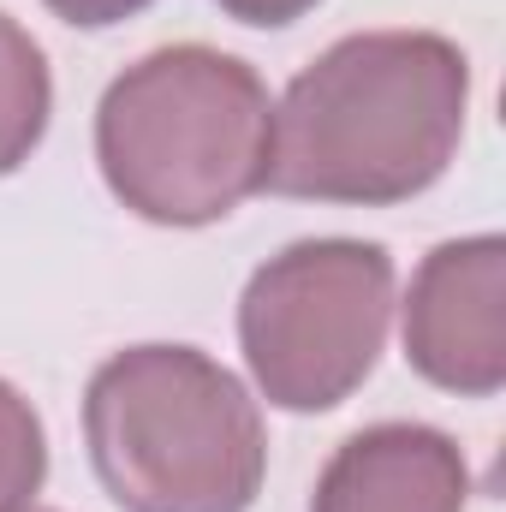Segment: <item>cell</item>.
<instances>
[{"mask_svg":"<svg viewBox=\"0 0 506 512\" xmlns=\"http://www.w3.org/2000/svg\"><path fill=\"white\" fill-rule=\"evenodd\" d=\"M471 60L435 30H358L322 48L274 102L262 191L340 209L423 197L459 155Z\"/></svg>","mask_w":506,"mask_h":512,"instance_id":"obj_1","label":"cell"},{"mask_svg":"<svg viewBox=\"0 0 506 512\" xmlns=\"http://www.w3.org/2000/svg\"><path fill=\"white\" fill-rule=\"evenodd\" d=\"M274 102L251 60L173 42L102 90L96 167L149 227H215L268 179Z\"/></svg>","mask_w":506,"mask_h":512,"instance_id":"obj_2","label":"cell"},{"mask_svg":"<svg viewBox=\"0 0 506 512\" xmlns=\"http://www.w3.org/2000/svg\"><path fill=\"white\" fill-rule=\"evenodd\" d=\"M90 465L120 512H251L268 429L251 387L197 346H126L84 387Z\"/></svg>","mask_w":506,"mask_h":512,"instance_id":"obj_3","label":"cell"},{"mask_svg":"<svg viewBox=\"0 0 506 512\" xmlns=\"http://www.w3.org/2000/svg\"><path fill=\"white\" fill-rule=\"evenodd\" d=\"M393 328V256L370 239H298L239 298V352L256 393L292 417L346 405L376 376Z\"/></svg>","mask_w":506,"mask_h":512,"instance_id":"obj_4","label":"cell"},{"mask_svg":"<svg viewBox=\"0 0 506 512\" xmlns=\"http://www.w3.org/2000/svg\"><path fill=\"white\" fill-rule=\"evenodd\" d=\"M405 364L441 393L495 399L506 387V239H447L417 262L399 304Z\"/></svg>","mask_w":506,"mask_h":512,"instance_id":"obj_5","label":"cell"},{"mask_svg":"<svg viewBox=\"0 0 506 512\" xmlns=\"http://www.w3.org/2000/svg\"><path fill=\"white\" fill-rule=\"evenodd\" d=\"M471 465L447 429L370 423L334 447L310 512H465Z\"/></svg>","mask_w":506,"mask_h":512,"instance_id":"obj_6","label":"cell"},{"mask_svg":"<svg viewBox=\"0 0 506 512\" xmlns=\"http://www.w3.org/2000/svg\"><path fill=\"white\" fill-rule=\"evenodd\" d=\"M48 114H54L48 54H42V42L18 18L0 12V179L18 173L42 149Z\"/></svg>","mask_w":506,"mask_h":512,"instance_id":"obj_7","label":"cell"},{"mask_svg":"<svg viewBox=\"0 0 506 512\" xmlns=\"http://www.w3.org/2000/svg\"><path fill=\"white\" fill-rule=\"evenodd\" d=\"M48 483V435L36 405L0 376V512H30Z\"/></svg>","mask_w":506,"mask_h":512,"instance_id":"obj_8","label":"cell"},{"mask_svg":"<svg viewBox=\"0 0 506 512\" xmlns=\"http://www.w3.org/2000/svg\"><path fill=\"white\" fill-rule=\"evenodd\" d=\"M60 24H72V30H114V24H126L137 12H149L155 0H42Z\"/></svg>","mask_w":506,"mask_h":512,"instance_id":"obj_9","label":"cell"},{"mask_svg":"<svg viewBox=\"0 0 506 512\" xmlns=\"http://www.w3.org/2000/svg\"><path fill=\"white\" fill-rule=\"evenodd\" d=\"M233 24H251V30H286L298 18H310L322 0H215Z\"/></svg>","mask_w":506,"mask_h":512,"instance_id":"obj_10","label":"cell"},{"mask_svg":"<svg viewBox=\"0 0 506 512\" xmlns=\"http://www.w3.org/2000/svg\"><path fill=\"white\" fill-rule=\"evenodd\" d=\"M30 512H36V507H30Z\"/></svg>","mask_w":506,"mask_h":512,"instance_id":"obj_11","label":"cell"}]
</instances>
